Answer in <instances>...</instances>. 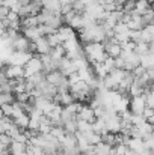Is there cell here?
<instances>
[{
	"label": "cell",
	"instance_id": "6da1fadb",
	"mask_svg": "<svg viewBox=\"0 0 154 155\" xmlns=\"http://www.w3.org/2000/svg\"><path fill=\"white\" fill-rule=\"evenodd\" d=\"M83 50H85V56L89 60V63L104 62V59L107 57V53H106L103 42H88Z\"/></svg>",
	"mask_w": 154,
	"mask_h": 155
},
{
	"label": "cell",
	"instance_id": "7a4b0ae2",
	"mask_svg": "<svg viewBox=\"0 0 154 155\" xmlns=\"http://www.w3.org/2000/svg\"><path fill=\"white\" fill-rule=\"evenodd\" d=\"M46 80L57 87V91H68L70 87V83H68V77L63 75L59 69H53L50 71L47 75H46Z\"/></svg>",
	"mask_w": 154,
	"mask_h": 155
},
{
	"label": "cell",
	"instance_id": "3957f363",
	"mask_svg": "<svg viewBox=\"0 0 154 155\" xmlns=\"http://www.w3.org/2000/svg\"><path fill=\"white\" fill-rule=\"evenodd\" d=\"M33 54L30 51H21V50H14V51L11 53V56H9V60H8V63L9 65H18V66H24L29 60H30V57H32Z\"/></svg>",
	"mask_w": 154,
	"mask_h": 155
},
{
	"label": "cell",
	"instance_id": "277c9868",
	"mask_svg": "<svg viewBox=\"0 0 154 155\" xmlns=\"http://www.w3.org/2000/svg\"><path fill=\"white\" fill-rule=\"evenodd\" d=\"M43 62H41V57H35L32 56L30 60L24 65V77H30L33 74H38V72H43Z\"/></svg>",
	"mask_w": 154,
	"mask_h": 155
},
{
	"label": "cell",
	"instance_id": "5b68a950",
	"mask_svg": "<svg viewBox=\"0 0 154 155\" xmlns=\"http://www.w3.org/2000/svg\"><path fill=\"white\" fill-rule=\"evenodd\" d=\"M65 17V23L70 26V27H73L74 30L76 29H82V26H83V17H82V14H79V12H76V11H70L68 14H65L63 15Z\"/></svg>",
	"mask_w": 154,
	"mask_h": 155
},
{
	"label": "cell",
	"instance_id": "8992f818",
	"mask_svg": "<svg viewBox=\"0 0 154 155\" xmlns=\"http://www.w3.org/2000/svg\"><path fill=\"white\" fill-rule=\"evenodd\" d=\"M145 107H147V103H145L144 95H139V97H132L130 104H128V110H130L133 114H144Z\"/></svg>",
	"mask_w": 154,
	"mask_h": 155
},
{
	"label": "cell",
	"instance_id": "52a82bcc",
	"mask_svg": "<svg viewBox=\"0 0 154 155\" xmlns=\"http://www.w3.org/2000/svg\"><path fill=\"white\" fill-rule=\"evenodd\" d=\"M23 35H24L29 41L35 42L36 39H39L41 36H44V32H43V27H41V24H39V26H33V27H24V29H23Z\"/></svg>",
	"mask_w": 154,
	"mask_h": 155
},
{
	"label": "cell",
	"instance_id": "ba28073f",
	"mask_svg": "<svg viewBox=\"0 0 154 155\" xmlns=\"http://www.w3.org/2000/svg\"><path fill=\"white\" fill-rule=\"evenodd\" d=\"M5 74L9 80H17V78H23L24 77V66H18V65H9L5 69Z\"/></svg>",
	"mask_w": 154,
	"mask_h": 155
},
{
	"label": "cell",
	"instance_id": "9c48e42d",
	"mask_svg": "<svg viewBox=\"0 0 154 155\" xmlns=\"http://www.w3.org/2000/svg\"><path fill=\"white\" fill-rule=\"evenodd\" d=\"M57 69H59V71H60L63 75H67V77H68V75H71L73 72H76V71H77V69H76V66H74V63H73V60H71V59H68L67 56H65V57H63V59L59 62Z\"/></svg>",
	"mask_w": 154,
	"mask_h": 155
},
{
	"label": "cell",
	"instance_id": "30bf717a",
	"mask_svg": "<svg viewBox=\"0 0 154 155\" xmlns=\"http://www.w3.org/2000/svg\"><path fill=\"white\" fill-rule=\"evenodd\" d=\"M76 119H82V120H86V122H94L95 120V113H94V108L91 105H82L80 111L77 113Z\"/></svg>",
	"mask_w": 154,
	"mask_h": 155
},
{
	"label": "cell",
	"instance_id": "8fae6325",
	"mask_svg": "<svg viewBox=\"0 0 154 155\" xmlns=\"http://www.w3.org/2000/svg\"><path fill=\"white\" fill-rule=\"evenodd\" d=\"M125 145L128 146V149H132L135 152H139V154L145 151V142H144L142 137H128Z\"/></svg>",
	"mask_w": 154,
	"mask_h": 155
},
{
	"label": "cell",
	"instance_id": "7c38bea8",
	"mask_svg": "<svg viewBox=\"0 0 154 155\" xmlns=\"http://www.w3.org/2000/svg\"><path fill=\"white\" fill-rule=\"evenodd\" d=\"M73 101H74V98H73L71 92H68V91H57V94L54 97V103L60 104V105H68Z\"/></svg>",
	"mask_w": 154,
	"mask_h": 155
},
{
	"label": "cell",
	"instance_id": "4fadbf2b",
	"mask_svg": "<svg viewBox=\"0 0 154 155\" xmlns=\"http://www.w3.org/2000/svg\"><path fill=\"white\" fill-rule=\"evenodd\" d=\"M51 50V45L49 44V39L41 36L39 39L35 41V51H38L39 54H49Z\"/></svg>",
	"mask_w": 154,
	"mask_h": 155
},
{
	"label": "cell",
	"instance_id": "5bb4252c",
	"mask_svg": "<svg viewBox=\"0 0 154 155\" xmlns=\"http://www.w3.org/2000/svg\"><path fill=\"white\" fill-rule=\"evenodd\" d=\"M57 33H59V36H60L62 42H65V41H68V39L74 38V36H77V35H76V32H74V29H73V27H70L68 24H67V26H60V27L57 29Z\"/></svg>",
	"mask_w": 154,
	"mask_h": 155
},
{
	"label": "cell",
	"instance_id": "9a60e30c",
	"mask_svg": "<svg viewBox=\"0 0 154 155\" xmlns=\"http://www.w3.org/2000/svg\"><path fill=\"white\" fill-rule=\"evenodd\" d=\"M26 148H27V143H21V142H17V140H12V143L9 146L12 155H23L26 152Z\"/></svg>",
	"mask_w": 154,
	"mask_h": 155
},
{
	"label": "cell",
	"instance_id": "2e32d148",
	"mask_svg": "<svg viewBox=\"0 0 154 155\" xmlns=\"http://www.w3.org/2000/svg\"><path fill=\"white\" fill-rule=\"evenodd\" d=\"M49 54L51 56V59H53V60H56V62L59 63V62H60V60L65 57V54H67V53H65L63 45L60 44V45H57V47H51V50H50V53H49Z\"/></svg>",
	"mask_w": 154,
	"mask_h": 155
},
{
	"label": "cell",
	"instance_id": "e0dca14e",
	"mask_svg": "<svg viewBox=\"0 0 154 155\" xmlns=\"http://www.w3.org/2000/svg\"><path fill=\"white\" fill-rule=\"evenodd\" d=\"M92 65V69H94V74H95V77L97 78H100L103 80L109 72H107V69H106V66L103 65V62H97V63H91Z\"/></svg>",
	"mask_w": 154,
	"mask_h": 155
},
{
	"label": "cell",
	"instance_id": "ac0fdd59",
	"mask_svg": "<svg viewBox=\"0 0 154 155\" xmlns=\"http://www.w3.org/2000/svg\"><path fill=\"white\" fill-rule=\"evenodd\" d=\"M43 8L53 12H60L62 5H60V0H43Z\"/></svg>",
	"mask_w": 154,
	"mask_h": 155
},
{
	"label": "cell",
	"instance_id": "d6986e66",
	"mask_svg": "<svg viewBox=\"0 0 154 155\" xmlns=\"http://www.w3.org/2000/svg\"><path fill=\"white\" fill-rule=\"evenodd\" d=\"M29 120H30V117H29V114L27 113H24V114H21V116H18V117H14V124L23 131L24 128H29Z\"/></svg>",
	"mask_w": 154,
	"mask_h": 155
},
{
	"label": "cell",
	"instance_id": "ffe728a7",
	"mask_svg": "<svg viewBox=\"0 0 154 155\" xmlns=\"http://www.w3.org/2000/svg\"><path fill=\"white\" fill-rule=\"evenodd\" d=\"M141 65H142L145 69L153 68L154 66V53L148 51V53H145V54H142V56H141Z\"/></svg>",
	"mask_w": 154,
	"mask_h": 155
},
{
	"label": "cell",
	"instance_id": "44dd1931",
	"mask_svg": "<svg viewBox=\"0 0 154 155\" xmlns=\"http://www.w3.org/2000/svg\"><path fill=\"white\" fill-rule=\"evenodd\" d=\"M110 149H112V146L107 145V143H104L101 140L100 143H97V145L94 146V154L95 155H109Z\"/></svg>",
	"mask_w": 154,
	"mask_h": 155
},
{
	"label": "cell",
	"instance_id": "7402d4cb",
	"mask_svg": "<svg viewBox=\"0 0 154 155\" xmlns=\"http://www.w3.org/2000/svg\"><path fill=\"white\" fill-rule=\"evenodd\" d=\"M147 91V87H144V86H141L138 81H133L132 83V86L128 87V94L132 95V97H139V95H144V92Z\"/></svg>",
	"mask_w": 154,
	"mask_h": 155
},
{
	"label": "cell",
	"instance_id": "603a6c76",
	"mask_svg": "<svg viewBox=\"0 0 154 155\" xmlns=\"http://www.w3.org/2000/svg\"><path fill=\"white\" fill-rule=\"evenodd\" d=\"M21 24H23V27L39 26V17H38V15H29V17H24V18L21 20Z\"/></svg>",
	"mask_w": 154,
	"mask_h": 155
},
{
	"label": "cell",
	"instance_id": "cb8c5ba5",
	"mask_svg": "<svg viewBox=\"0 0 154 155\" xmlns=\"http://www.w3.org/2000/svg\"><path fill=\"white\" fill-rule=\"evenodd\" d=\"M138 130H139V133H141V137L145 139L148 134L153 133V124H150L148 120H145V122H142L141 125H138Z\"/></svg>",
	"mask_w": 154,
	"mask_h": 155
},
{
	"label": "cell",
	"instance_id": "d4e9b609",
	"mask_svg": "<svg viewBox=\"0 0 154 155\" xmlns=\"http://www.w3.org/2000/svg\"><path fill=\"white\" fill-rule=\"evenodd\" d=\"M148 8H151L150 6V2L148 0H136V3H135V9H133V12H136V14H139V15H142Z\"/></svg>",
	"mask_w": 154,
	"mask_h": 155
},
{
	"label": "cell",
	"instance_id": "484cf974",
	"mask_svg": "<svg viewBox=\"0 0 154 155\" xmlns=\"http://www.w3.org/2000/svg\"><path fill=\"white\" fill-rule=\"evenodd\" d=\"M77 131H80L83 134H89V133H92V124L82 120V119H77Z\"/></svg>",
	"mask_w": 154,
	"mask_h": 155
},
{
	"label": "cell",
	"instance_id": "4316f807",
	"mask_svg": "<svg viewBox=\"0 0 154 155\" xmlns=\"http://www.w3.org/2000/svg\"><path fill=\"white\" fill-rule=\"evenodd\" d=\"M47 39H49V44H50L51 47H57V45L62 44V39H60L57 30H56L54 33H51V35H47Z\"/></svg>",
	"mask_w": 154,
	"mask_h": 155
},
{
	"label": "cell",
	"instance_id": "83f0119b",
	"mask_svg": "<svg viewBox=\"0 0 154 155\" xmlns=\"http://www.w3.org/2000/svg\"><path fill=\"white\" fill-rule=\"evenodd\" d=\"M135 51L138 53L139 56H142V54H145V53L150 51V44H147V42H144V41H139V42H136Z\"/></svg>",
	"mask_w": 154,
	"mask_h": 155
},
{
	"label": "cell",
	"instance_id": "f1b7e54d",
	"mask_svg": "<svg viewBox=\"0 0 154 155\" xmlns=\"http://www.w3.org/2000/svg\"><path fill=\"white\" fill-rule=\"evenodd\" d=\"M12 124H14V120L11 119V116H3V117L0 119V128H2V131L6 133Z\"/></svg>",
	"mask_w": 154,
	"mask_h": 155
},
{
	"label": "cell",
	"instance_id": "f546056e",
	"mask_svg": "<svg viewBox=\"0 0 154 155\" xmlns=\"http://www.w3.org/2000/svg\"><path fill=\"white\" fill-rule=\"evenodd\" d=\"M142 20H144L145 26H147V24H150V23L153 21L154 20V9L153 8H148V9L142 14Z\"/></svg>",
	"mask_w": 154,
	"mask_h": 155
},
{
	"label": "cell",
	"instance_id": "4dcf8cb0",
	"mask_svg": "<svg viewBox=\"0 0 154 155\" xmlns=\"http://www.w3.org/2000/svg\"><path fill=\"white\" fill-rule=\"evenodd\" d=\"M103 65L106 66V69H107V72H110V71H113L116 66H115V57H112V56H107L106 59H104V62H103Z\"/></svg>",
	"mask_w": 154,
	"mask_h": 155
},
{
	"label": "cell",
	"instance_id": "1f68e13d",
	"mask_svg": "<svg viewBox=\"0 0 154 155\" xmlns=\"http://www.w3.org/2000/svg\"><path fill=\"white\" fill-rule=\"evenodd\" d=\"M85 3L82 2V0H74L73 2V11H76V12H79V14H83L85 12Z\"/></svg>",
	"mask_w": 154,
	"mask_h": 155
},
{
	"label": "cell",
	"instance_id": "d6a6232c",
	"mask_svg": "<svg viewBox=\"0 0 154 155\" xmlns=\"http://www.w3.org/2000/svg\"><path fill=\"white\" fill-rule=\"evenodd\" d=\"M2 111H3V116H12V111H14V107H12V103H6L3 105H0Z\"/></svg>",
	"mask_w": 154,
	"mask_h": 155
},
{
	"label": "cell",
	"instance_id": "836d02e7",
	"mask_svg": "<svg viewBox=\"0 0 154 155\" xmlns=\"http://www.w3.org/2000/svg\"><path fill=\"white\" fill-rule=\"evenodd\" d=\"M145 116L144 114H132V125H141L142 122H145Z\"/></svg>",
	"mask_w": 154,
	"mask_h": 155
},
{
	"label": "cell",
	"instance_id": "e575fe53",
	"mask_svg": "<svg viewBox=\"0 0 154 155\" xmlns=\"http://www.w3.org/2000/svg\"><path fill=\"white\" fill-rule=\"evenodd\" d=\"M0 140H2L5 145L11 146V143H12V140H14V139H12L9 134H6V133H2V134H0Z\"/></svg>",
	"mask_w": 154,
	"mask_h": 155
},
{
	"label": "cell",
	"instance_id": "d590c367",
	"mask_svg": "<svg viewBox=\"0 0 154 155\" xmlns=\"http://www.w3.org/2000/svg\"><path fill=\"white\" fill-rule=\"evenodd\" d=\"M9 11H11V9H9V8H6L5 5H3V6H0V21H3V20L8 17Z\"/></svg>",
	"mask_w": 154,
	"mask_h": 155
},
{
	"label": "cell",
	"instance_id": "8d00e7d4",
	"mask_svg": "<svg viewBox=\"0 0 154 155\" xmlns=\"http://www.w3.org/2000/svg\"><path fill=\"white\" fill-rule=\"evenodd\" d=\"M8 148H9V146H8V145H5V143H3V142L0 140V152H5V151H6Z\"/></svg>",
	"mask_w": 154,
	"mask_h": 155
},
{
	"label": "cell",
	"instance_id": "74e56055",
	"mask_svg": "<svg viewBox=\"0 0 154 155\" xmlns=\"http://www.w3.org/2000/svg\"><path fill=\"white\" fill-rule=\"evenodd\" d=\"M5 32H6V27H5V26H3V23L0 21V36H2V35H5Z\"/></svg>",
	"mask_w": 154,
	"mask_h": 155
},
{
	"label": "cell",
	"instance_id": "f35d334b",
	"mask_svg": "<svg viewBox=\"0 0 154 155\" xmlns=\"http://www.w3.org/2000/svg\"><path fill=\"white\" fill-rule=\"evenodd\" d=\"M17 2H18V3L21 5V6H24V5H29V3H30L32 0H17Z\"/></svg>",
	"mask_w": 154,
	"mask_h": 155
},
{
	"label": "cell",
	"instance_id": "ab89813d",
	"mask_svg": "<svg viewBox=\"0 0 154 155\" xmlns=\"http://www.w3.org/2000/svg\"><path fill=\"white\" fill-rule=\"evenodd\" d=\"M150 51L154 53V41H151V42H150Z\"/></svg>",
	"mask_w": 154,
	"mask_h": 155
},
{
	"label": "cell",
	"instance_id": "60d3db41",
	"mask_svg": "<svg viewBox=\"0 0 154 155\" xmlns=\"http://www.w3.org/2000/svg\"><path fill=\"white\" fill-rule=\"evenodd\" d=\"M150 92H151V94H153V95H154V81H153V83H151V89H150Z\"/></svg>",
	"mask_w": 154,
	"mask_h": 155
},
{
	"label": "cell",
	"instance_id": "b9f144b4",
	"mask_svg": "<svg viewBox=\"0 0 154 155\" xmlns=\"http://www.w3.org/2000/svg\"><path fill=\"white\" fill-rule=\"evenodd\" d=\"M82 2H83L85 5H88V3H91V2H94V0H82Z\"/></svg>",
	"mask_w": 154,
	"mask_h": 155
},
{
	"label": "cell",
	"instance_id": "7bdbcfd3",
	"mask_svg": "<svg viewBox=\"0 0 154 155\" xmlns=\"http://www.w3.org/2000/svg\"><path fill=\"white\" fill-rule=\"evenodd\" d=\"M151 8H153V9H154V2H153V3H151Z\"/></svg>",
	"mask_w": 154,
	"mask_h": 155
},
{
	"label": "cell",
	"instance_id": "ee69618b",
	"mask_svg": "<svg viewBox=\"0 0 154 155\" xmlns=\"http://www.w3.org/2000/svg\"><path fill=\"white\" fill-rule=\"evenodd\" d=\"M153 131H154V122H153Z\"/></svg>",
	"mask_w": 154,
	"mask_h": 155
}]
</instances>
